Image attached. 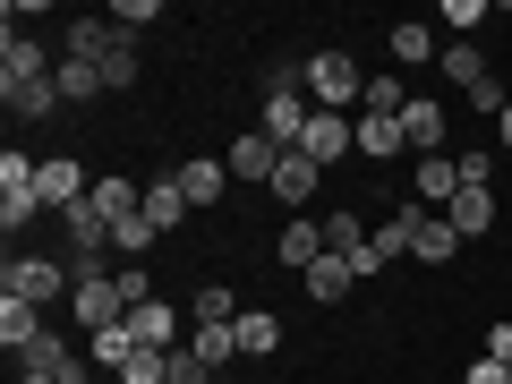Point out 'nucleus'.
I'll list each match as a JSON object with an SVG mask.
<instances>
[{"mask_svg":"<svg viewBox=\"0 0 512 384\" xmlns=\"http://www.w3.org/2000/svg\"><path fill=\"white\" fill-rule=\"evenodd\" d=\"M299 86H308V103H316V111H359V103H367L359 60H350V52H333V43H325V52H308Z\"/></svg>","mask_w":512,"mask_h":384,"instance_id":"1","label":"nucleus"},{"mask_svg":"<svg viewBox=\"0 0 512 384\" xmlns=\"http://www.w3.org/2000/svg\"><path fill=\"white\" fill-rule=\"evenodd\" d=\"M43 214V154H0V231H26Z\"/></svg>","mask_w":512,"mask_h":384,"instance_id":"2","label":"nucleus"},{"mask_svg":"<svg viewBox=\"0 0 512 384\" xmlns=\"http://www.w3.org/2000/svg\"><path fill=\"white\" fill-rule=\"evenodd\" d=\"M77 291V265H60V256H9V274H0V299H35V308H52V299Z\"/></svg>","mask_w":512,"mask_h":384,"instance_id":"3","label":"nucleus"},{"mask_svg":"<svg viewBox=\"0 0 512 384\" xmlns=\"http://www.w3.org/2000/svg\"><path fill=\"white\" fill-rule=\"evenodd\" d=\"M308 120H316V103H308V86H299V77H274V86H265V137H274L282 154L299 146V137H308Z\"/></svg>","mask_w":512,"mask_h":384,"instance_id":"4","label":"nucleus"},{"mask_svg":"<svg viewBox=\"0 0 512 384\" xmlns=\"http://www.w3.org/2000/svg\"><path fill=\"white\" fill-rule=\"evenodd\" d=\"M60 239H69L77 274H103L111 256H120V239H111V222L94 214V205H69V214H60Z\"/></svg>","mask_w":512,"mask_h":384,"instance_id":"5","label":"nucleus"},{"mask_svg":"<svg viewBox=\"0 0 512 384\" xmlns=\"http://www.w3.org/2000/svg\"><path fill=\"white\" fill-rule=\"evenodd\" d=\"M69 316H77L86 333H111V325H128V299H120V282H111V274H77Z\"/></svg>","mask_w":512,"mask_h":384,"instance_id":"6","label":"nucleus"},{"mask_svg":"<svg viewBox=\"0 0 512 384\" xmlns=\"http://www.w3.org/2000/svg\"><path fill=\"white\" fill-rule=\"evenodd\" d=\"M299 154H308L316 171L350 163V154H359V120H350V111H316V120H308V137H299Z\"/></svg>","mask_w":512,"mask_h":384,"instance_id":"7","label":"nucleus"},{"mask_svg":"<svg viewBox=\"0 0 512 384\" xmlns=\"http://www.w3.org/2000/svg\"><path fill=\"white\" fill-rule=\"evenodd\" d=\"M222 163H231V180H248V188H274L282 146L265 137V128H248V137H231V146H222Z\"/></svg>","mask_w":512,"mask_h":384,"instance_id":"8","label":"nucleus"},{"mask_svg":"<svg viewBox=\"0 0 512 384\" xmlns=\"http://www.w3.org/2000/svg\"><path fill=\"white\" fill-rule=\"evenodd\" d=\"M18 367H35V376H52V384H86V376H94V359H77L69 333H52V325H43L35 350H18Z\"/></svg>","mask_w":512,"mask_h":384,"instance_id":"9","label":"nucleus"},{"mask_svg":"<svg viewBox=\"0 0 512 384\" xmlns=\"http://www.w3.org/2000/svg\"><path fill=\"white\" fill-rule=\"evenodd\" d=\"M52 69H60V60L43 52L26 26H9V35H0V86H35V77H52Z\"/></svg>","mask_w":512,"mask_h":384,"instance_id":"10","label":"nucleus"},{"mask_svg":"<svg viewBox=\"0 0 512 384\" xmlns=\"http://www.w3.org/2000/svg\"><path fill=\"white\" fill-rule=\"evenodd\" d=\"M86 197H94L86 163H77V154H43V214H69V205H86Z\"/></svg>","mask_w":512,"mask_h":384,"instance_id":"11","label":"nucleus"},{"mask_svg":"<svg viewBox=\"0 0 512 384\" xmlns=\"http://www.w3.org/2000/svg\"><path fill=\"white\" fill-rule=\"evenodd\" d=\"M86 205H94V214L111 222V231H120V222H137V214H146V180H128V171H103Z\"/></svg>","mask_w":512,"mask_h":384,"instance_id":"12","label":"nucleus"},{"mask_svg":"<svg viewBox=\"0 0 512 384\" xmlns=\"http://www.w3.org/2000/svg\"><path fill=\"white\" fill-rule=\"evenodd\" d=\"M410 188H419L427 214H453V197H461V154H427V163L410 171Z\"/></svg>","mask_w":512,"mask_h":384,"instance_id":"13","label":"nucleus"},{"mask_svg":"<svg viewBox=\"0 0 512 384\" xmlns=\"http://www.w3.org/2000/svg\"><path fill=\"white\" fill-rule=\"evenodd\" d=\"M444 128H453V120H444L436 94H410V103H402V137H410V154H419V163H427V154H444Z\"/></svg>","mask_w":512,"mask_h":384,"instance_id":"14","label":"nucleus"},{"mask_svg":"<svg viewBox=\"0 0 512 384\" xmlns=\"http://www.w3.org/2000/svg\"><path fill=\"white\" fill-rule=\"evenodd\" d=\"M128 342H137V350H180V308H171V299L128 308Z\"/></svg>","mask_w":512,"mask_h":384,"instance_id":"15","label":"nucleus"},{"mask_svg":"<svg viewBox=\"0 0 512 384\" xmlns=\"http://www.w3.org/2000/svg\"><path fill=\"white\" fill-rule=\"evenodd\" d=\"M359 154H367V163H402V154H410L402 111H359Z\"/></svg>","mask_w":512,"mask_h":384,"instance_id":"16","label":"nucleus"},{"mask_svg":"<svg viewBox=\"0 0 512 384\" xmlns=\"http://www.w3.org/2000/svg\"><path fill=\"white\" fill-rule=\"evenodd\" d=\"M188 214H197V205H188L180 171H154V180H146V222H154V231H180Z\"/></svg>","mask_w":512,"mask_h":384,"instance_id":"17","label":"nucleus"},{"mask_svg":"<svg viewBox=\"0 0 512 384\" xmlns=\"http://www.w3.org/2000/svg\"><path fill=\"white\" fill-rule=\"evenodd\" d=\"M410 256H419V265H453V256H461V231L419 205V222H410Z\"/></svg>","mask_w":512,"mask_h":384,"instance_id":"18","label":"nucleus"},{"mask_svg":"<svg viewBox=\"0 0 512 384\" xmlns=\"http://www.w3.org/2000/svg\"><path fill=\"white\" fill-rule=\"evenodd\" d=\"M274 256H282V265H291V274H308L316 256H325V222L291 214V222H282V239H274Z\"/></svg>","mask_w":512,"mask_h":384,"instance_id":"19","label":"nucleus"},{"mask_svg":"<svg viewBox=\"0 0 512 384\" xmlns=\"http://www.w3.org/2000/svg\"><path fill=\"white\" fill-rule=\"evenodd\" d=\"M316 180H325V171H316L308 154L291 146V154H282V171H274V188H265V197H274V205H291V214H299V205L316 197Z\"/></svg>","mask_w":512,"mask_h":384,"instance_id":"20","label":"nucleus"},{"mask_svg":"<svg viewBox=\"0 0 512 384\" xmlns=\"http://www.w3.org/2000/svg\"><path fill=\"white\" fill-rule=\"evenodd\" d=\"M239 325V291H222V282H205L197 299H188V333H231Z\"/></svg>","mask_w":512,"mask_h":384,"instance_id":"21","label":"nucleus"},{"mask_svg":"<svg viewBox=\"0 0 512 384\" xmlns=\"http://www.w3.org/2000/svg\"><path fill=\"white\" fill-rule=\"evenodd\" d=\"M94 69H103V94H128V86H137V35H128V26H111V43H103V60H94Z\"/></svg>","mask_w":512,"mask_h":384,"instance_id":"22","label":"nucleus"},{"mask_svg":"<svg viewBox=\"0 0 512 384\" xmlns=\"http://www.w3.org/2000/svg\"><path fill=\"white\" fill-rule=\"evenodd\" d=\"M436 69H444V86H461V94H478V86H487V52H478V43H444V52H436Z\"/></svg>","mask_w":512,"mask_h":384,"instance_id":"23","label":"nucleus"},{"mask_svg":"<svg viewBox=\"0 0 512 384\" xmlns=\"http://www.w3.org/2000/svg\"><path fill=\"white\" fill-rule=\"evenodd\" d=\"M180 188H188V205H214L231 188V163L222 154H197V163H180Z\"/></svg>","mask_w":512,"mask_h":384,"instance_id":"24","label":"nucleus"},{"mask_svg":"<svg viewBox=\"0 0 512 384\" xmlns=\"http://www.w3.org/2000/svg\"><path fill=\"white\" fill-rule=\"evenodd\" d=\"M444 222H453L461 239H487V231H495V188H461V197H453V214H444Z\"/></svg>","mask_w":512,"mask_h":384,"instance_id":"25","label":"nucleus"},{"mask_svg":"<svg viewBox=\"0 0 512 384\" xmlns=\"http://www.w3.org/2000/svg\"><path fill=\"white\" fill-rule=\"evenodd\" d=\"M239 359H274V350H282V325H274V316H265V308H239Z\"/></svg>","mask_w":512,"mask_h":384,"instance_id":"26","label":"nucleus"},{"mask_svg":"<svg viewBox=\"0 0 512 384\" xmlns=\"http://www.w3.org/2000/svg\"><path fill=\"white\" fill-rule=\"evenodd\" d=\"M0 103H9V120H52L60 86H52V77H35V86H0Z\"/></svg>","mask_w":512,"mask_h":384,"instance_id":"27","label":"nucleus"},{"mask_svg":"<svg viewBox=\"0 0 512 384\" xmlns=\"http://www.w3.org/2000/svg\"><path fill=\"white\" fill-rule=\"evenodd\" d=\"M299 282H308V299H350V291H359V274H350V265H342V256H316V265H308V274H299Z\"/></svg>","mask_w":512,"mask_h":384,"instance_id":"28","label":"nucleus"},{"mask_svg":"<svg viewBox=\"0 0 512 384\" xmlns=\"http://www.w3.org/2000/svg\"><path fill=\"white\" fill-rule=\"evenodd\" d=\"M52 86H60V103H103V69L94 60H60Z\"/></svg>","mask_w":512,"mask_h":384,"instance_id":"29","label":"nucleus"},{"mask_svg":"<svg viewBox=\"0 0 512 384\" xmlns=\"http://www.w3.org/2000/svg\"><path fill=\"white\" fill-rule=\"evenodd\" d=\"M60 43H69L60 60H103V43H111V18H69V35H60Z\"/></svg>","mask_w":512,"mask_h":384,"instance_id":"30","label":"nucleus"},{"mask_svg":"<svg viewBox=\"0 0 512 384\" xmlns=\"http://www.w3.org/2000/svg\"><path fill=\"white\" fill-rule=\"evenodd\" d=\"M86 359H94V367H111V376H120V367L137 359V342H128V325H111V333H86Z\"/></svg>","mask_w":512,"mask_h":384,"instance_id":"31","label":"nucleus"},{"mask_svg":"<svg viewBox=\"0 0 512 384\" xmlns=\"http://www.w3.org/2000/svg\"><path fill=\"white\" fill-rule=\"evenodd\" d=\"M393 69H419V60H436V43H427V26H393Z\"/></svg>","mask_w":512,"mask_h":384,"instance_id":"32","label":"nucleus"},{"mask_svg":"<svg viewBox=\"0 0 512 384\" xmlns=\"http://www.w3.org/2000/svg\"><path fill=\"white\" fill-rule=\"evenodd\" d=\"M402 103H410L402 77H367V103H359V111H402Z\"/></svg>","mask_w":512,"mask_h":384,"instance_id":"33","label":"nucleus"},{"mask_svg":"<svg viewBox=\"0 0 512 384\" xmlns=\"http://www.w3.org/2000/svg\"><path fill=\"white\" fill-rule=\"evenodd\" d=\"M111 282H120V299H128V308H146V299H154V274H146V265H120Z\"/></svg>","mask_w":512,"mask_h":384,"instance_id":"34","label":"nucleus"},{"mask_svg":"<svg viewBox=\"0 0 512 384\" xmlns=\"http://www.w3.org/2000/svg\"><path fill=\"white\" fill-rule=\"evenodd\" d=\"M154 18H163V9H154V0H120V9H111V26H128V35H146Z\"/></svg>","mask_w":512,"mask_h":384,"instance_id":"35","label":"nucleus"},{"mask_svg":"<svg viewBox=\"0 0 512 384\" xmlns=\"http://www.w3.org/2000/svg\"><path fill=\"white\" fill-rule=\"evenodd\" d=\"M436 18H444V26H487V0H444Z\"/></svg>","mask_w":512,"mask_h":384,"instance_id":"36","label":"nucleus"},{"mask_svg":"<svg viewBox=\"0 0 512 384\" xmlns=\"http://www.w3.org/2000/svg\"><path fill=\"white\" fill-rule=\"evenodd\" d=\"M461 384H512V367H504V359H478V367H470Z\"/></svg>","mask_w":512,"mask_h":384,"instance_id":"37","label":"nucleus"},{"mask_svg":"<svg viewBox=\"0 0 512 384\" xmlns=\"http://www.w3.org/2000/svg\"><path fill=\"white\" fill-rule=\"evenodd\" d=\"M487 359H504V367H512V325H487Z\"/></svg>","mask_w":512,"mask_h":384,"instance_id":"38","label":"nucleus"},{"mask_svg":"<svg viewBox=\"0 0 512 384\" xmlns=\"http://www.w3.org/2000/svg\"><path fill=\"white\" fill-rule=\"evenodd\" d=\"M495 146H504V154H512V103H504V111H495Z\"/></svg>","mask_w":512,"mask_h":384,"instance_id":"39","label":"nucleus"},{"mask_svg":"<svg viewBox=\"0 0 512 384\" xmlns=\"http://www.w3.org/2000/svg\"><path fill=\"white\" fill-rule=\"evenodd\" d=\"M9 384H52V376H35V367H18V376H9Z\"/></svg>","mask_w":512,"mask_h":384,"instance_id":"40","label":"nucleus"},{"mask_svg":"<svg viewBox=\"0 0 512 384\" xmlns=\"http://www.w3.org/2000/svg\"><path fill=\"white\" fill-rule=\"evenodd\" d=\"M231 384H265V376H231Z\"/></svg>","mask_w":512,"mask_h":384,"instance_id":"41","label":"nucleus"}]
</instances>
